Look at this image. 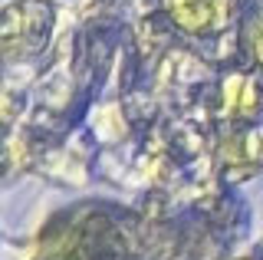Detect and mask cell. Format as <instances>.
Returning <instances> with one entry per match:
<instances>
[{"instance_id": "1", "label": "cell", "mask_w": 263, "mask_h": 260, "mask_svg": "<svg viewBox=\"0 0 263 260\" xmlns=\"http://www.w3.org/2000/svg\"><path fill=\"white\" fill-rule=\"evenodd\" d=\"M168 7L178 23H184L191 30H204L220 17L224 0H168Z\"/></svg>"}]
</instances>
